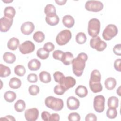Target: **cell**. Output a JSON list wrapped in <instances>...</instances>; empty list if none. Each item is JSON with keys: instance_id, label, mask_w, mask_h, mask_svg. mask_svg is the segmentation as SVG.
I'll return each instance as SVG.
<instances>
[{"instance_id": "obj_1", "label": "cell", "mask_w": 121, "mask_h": 121, "mask_svg": "<svg viewBox=\"0 0 121 121\" xmlns=\"http://www.w3.org/2000/svg\"><path fill=\"white\" fill-rule=\"evenodd\" d=\"M87 54L85 52H81L77 58L73 59L72 61L73 73L77 77L81 76L86 66V62L87 60Z\"/></svg>"}, {"instance_id": "obj_2", "label": "cell", "mask_w": 121, "mask_h": 121, "mask_svg": "<svg viewBox=\"0 0 121 121\" xmlns=\"http://www.w3.org/2000/svg\"><path fill=\"white\" fill-rule=\"evenodd\" d=\"M101 75L98 70H93L90 75L89 85L91 91L95 93L100 92L102 90L103 86L100 82Z\"/></svg>"}, {"instance_id": "obj_3", "label": "cell", "mask_w": 121, "mask_h": 121, "mask_svg": "<svg viewBox=\"0 0 121 121\" xmlns=\"http://www.w3.org/2000/svg\"><path fill=\"white\" fill-rule=\"evenodd\" d=\"M45 105L55 111H60L63 107V101L61 99L52 96L47 97L45 99Z\"/></svg>"}, {"instance_id": "obj_4", "label": "cell", "mask_w": 121, "mask_h": 121, "mask_svg": "<svg viewBox=\"0 0 121 121\" xmlns=\"http://www.w3.org/2000/svg\"><path fill=\"white\" fill-rule=\"evenodd\" d=\"M100 30V22L96 18H93L89 20L88 24L87 31L89 35L92 37L96 36L99 33Z\"/></svg>"}, {"instance_id": "obj_5", "label": "cell", "mask_w": 121, "mask_h": 121, "mask_svg": "<svg viewBox=\"0 0 121 121\" xmlns=\"http://www.w3.org/2000/svg\"><path fill=\"white\" fill-rule=\"evenodd\" d=\"M71 37V32L68 29H65L60 31L57 35L56 37V42L59 45H64L69 42Z\"/></svg>"}, {"instance_id": "obj_6", "label": "cell", "mask_w": 121, "mask_h": 121, "mask_svg": "<svg viewBox=\"0 0 121 121\" xmlns=\"http://www.w3.org/2000/svg\"><path fill=\"white\" fill-rule=\"evenodd\" d=\"M117 33L118 28L117 26L113 24H109L104 30L102 36L105 40L109 41L115 36Z\"/></svg>"}, {"instance_id": "obj_7", "label": "cell", "mask_w": 121, "mask_h": 121, "mask_svg": "<svg viewBox=\"0 0 121 121\" xmlns=\"http://www.w3.org/2000/svg\"><path fill=\"white\" fill-rule=\"evenodd\" d=\"M90 45L93 49H95L97 51L101 52L106 48L107 44L104 41L101 40L99 36H96L91 39Z\"/></svg>"}, {"instance_id": "obj_8", "label": "cell", "mask_w": 121, "mask_h": 121, "mask_svg": "<svg viewBox=\"0 0 121 121\" xmlns=\"http://www.w3.org/2000/svg\"><path fill=\"white\" fill-rule=\"evenodd\" d=\"M103 3L97 0H88L85 4V9L92 12H99L103 9Z\"/></svg>"}, {"instance_id": "obj_9", "label": "cell", "mask_w": 121, "mask_h": 121, "mask_svg": "<svg viewBox=\"0 0 121 121\" xmlns=\"http://www.w3.org/2000/svg\"><path fill=\"white\" fill-rule=\"evenodd\" d=\"M105 98L102 95H96L94 99L93 106L95 110L97 112H102L104 110Z\"/></svg>"}, {"instance_id": "obj_10", "label": "cell", "mask_w": 121, "mask_h": 121, "mask_svg": "<svg viewBox=\"0 0 121 121\" xmlns=\"http://www.w3.org/2000/svg\"><path fill=\"white\" fill-rule=\"evenodd\" d=\"M35 44L30 41H26L19 46L20 52L23 54L31 53L35 50Z\"/></svg>"}, {"instance_id": "obj_11", "label": "cell", "mask_w": 121, "mask_h": 121, "mask_svg": "<svg viewBox=\"0 0 121 121\" xmlns=\"http://www.w3.org/2000/svg\"><path fill=\"white\" fill-rule=\"evenodd\" d=\"M39 116V111L36 108L28 109L25 112V117L27 121H36Z\"/></svg>"}, {"instance_id": "obj_12", "label": "cell", "mask_w": 121, "mask_h": 121, "mask_svg": "<svg viewBox=\"0 0 121 121\" xmlns=\"http://www.w3.org/2000/svg\"><path fill=\"white\" fill-rule=\"evenodd\" d=\"M13 22V19L5 17H2L0 19V30L2 32H6L9 30Z\"/></svg>"}, {"instance_id": "obj_13", "label": "cell", "mask_w": 121, "mask_h": 121, "mask_svg": "<svg viewBox=\"0 0 121 121\" xmlns=\"http://www.w3.org/2000/svg\"><path fill=\"white\" fill-rule=\"evenodd\" d=\"M35 26L30 21H26L23 23L20 27L22 33L25 35H30L34 30Z\"/></svg>"}, {"instance_id": "obj_14", "label": "cell", "mask_w": 121, "mask_h": 121, "mask_svg": "<svg viewBox=\"0 0 121 121\" xmlns=\"http://www.w3.org/2000/svg\"><path fill=\"white\" fill-rule=\"evenodd\" d=\"M79 100L74 96H69L67 100V105L70 110H75L79 107Z\"/></svg>"}, {"instance_id": "obj_15", "label": "cell", "mask_w": 121, "mask_h": 121, "mask_svg": "<svg viewBox=\"0 0 121 121\" xmlns=\"http://www.w3.org/2000/svg\"><path fill=\"white\" fill-rule=\"evenodd\" d=\"M76 83V80L74 78L70 76H68L66 77H65L60 84L63 86L65 88L66 90H67L70 88L73 87L75 85Z\"/></svg>"}, {"instance_id": "obj_16", "label": "cell", "mask_w": 121, "mask_h": 121, "mask_svg": "<svg viewBox=\"0 0 121 121\" xmlns=\"http://www.w3.org/2000/svg\"><path fill=\"white\" fill-rule=\"evenodd\" d=\"M59 17L56 13L46 15L45 17L46 23L51 26H54L57 25L59 23Z\"/></svg>"}, {"instance_id": "obj_17", "label": "cell", "mask_w": 121, "mask_h": 121, "mask_svg": "<svg viewBox=\"0 0 121 121\" xmlns=\"http://www.w3.org/2000/svg\"><path fill=\"white\" fill-rule=\"evenodd\" d=\"M62 23L65 27L69 28L73 26L75 24V20L71 16L67 15L63 17Z\"/></svg>"}, {"instance_id": "obj_18", "label": "cell", "mask_w": 121, "mask_h": 121, "mask_svg": "<svg viewBox=\"0 0 121 121\" xmlns=\"http://www.w3.org/2000/svg\"><path fill=\"white\" fill-rule=\"evenodd\" d=\"M74 59L73 55L69 52H64L61 61L65 65H69L71 63Z\"/></svg>"}, {"instance_id": "obj_19", "label": "cell", "mask_w": 121, "mask_h": 121, "mask_svg": "<svg viewBox=\"0 0 121 121\" xmlns=\"http://www.w3.org/2000/svg\"><path fill=\"white\" fill-rule=\"evenodd\" d=\"M40 61L36 59H33L30 60L28 63V68L32 71H36L38 70L41 67Z\"/></svg>"}, {"instance_id": "obj_20", "label": "cell", "mask_w": 121, "mask_h": 121, "mask_svg": "<svg viewBox=\"0 0 121 121\" xmlns=\"http://www.w3.org/2000/svg\"><path fill=\"white\" fill-rule=\"evenodd\" d=\"M19 45V41L16 37H12L8 42V48L12 51L16 50Z\"/></svg>"}, {"instance_id": "obj_21", "label": "cell", "mask_w": 121, "mask_h": 121, "mask_svg": "<svg viewBox=\"0 0 121 121\" xmlns=\"http://www.w3.org/2000/svg\"><path fill=\"white\" fill-rule=\"evenodd\" d=\"M75 94L81 98H83L87 95L88 90L85 86L79 85L76 88Z\"/></svg>"}, {"instance_id": "obj_22", "label": "cell", "mask_w": 121, "mask_h": 121, "mask_svg": "<svg viewBox=\"0 0 121 121\" xmlns=\"http://www.w3.org/2000/svg\"><path fill=\"white\" fill-rule=\"evenodd\" d=\"M3 59L5 62L9 64H12L15 61L16 57L14 53L7 52L4 53Z\"/></svg>"}, {"instance_id": "obj_23", "label": "cell", "mask_w": 121, "mask_h": 121, "mask_svg": "<svg viewBox=\"0 0 121 121\" xmlns=\"http://www.w3.org/2000/svg\"><path fill=\"white\" fill-rule=\"evenodd\" d=\"M104 85L107 89L112 90L115 88L116 85V81L113 78H108L104 81Z\"/></svg>"}, {"instance_id": "obj_24", "label": "cell", "mask_w": 121, "mask_h": 121, "mask_svg": "<svg viewBox=\"0 0 121 121\" xmlns=\"http://www.w3.org/2000/svg\"><path fill=\"white\" fill-rule=\"evenodd\" d=\"M4 17L13 19L16 14V10L14 7L11 6L6 7L4 10Z\"/></svg>"}, {"instance_id": "obj_25", "label": "cell", "mask_w": 121, "mask_h": 121, "mask_svg": "<svg viewBox=\"0 0 121 121\" xmlns=\"http://www.w3.org/2000/svg\"><path fill=\"white\" fill-rule=\"evenodd\" d=\"M40 80L43 83H48L51 81L50 74L45 71H41L39 75Z\"/></svg>"}, {"instance_id": "obj_26", "label": "cell", "mask_w": 121, "mask_h": 121, "mask_svg": "<svg viewBox=\"0 0 121 121\" xmlns=\"http://www.w3.org/2000/svg\"><path fill=\"white\" fill-rule=\"evenodd\" d=\"M9 85L11 88L17 89L20 87L21 85V81L19 78L13 77L10 79Z\"/></svg>"}, {"instance_id": "obj_27", "label": "cell", "mask_w": 121, "mask_h": 121, "mask_svg": "<svg viewBox=\"0 0 121 121\" xmlns=\"http://www.w3.org/2000/svg\"><path fill=\"white\" fill-rule=\"evenodd\" d=\"M107 105L109 108H117L119 105L118 98L114 96L110 97L108 99Z\"/></svg>"}, {"instance_id": "obj_28", "label": "cell", "mask_w": 121, "mask_h": 121, "mask_svg": "<svg viewBox=\"0 0 121 121\" xmlns=\"http://www.w3.org/2000/svg\"><path fill=\"white\" fill-rule=\"evenodd\" d=\"M11 73V70L9 67L0 64V77L5 78L9 76Z\"/></svg>"}, {"instance_id": "obj_29", "label": "cell", "mask_w": 121, "mask_h": 121, "mask_svg": "<svg viewBox=\"0 0 121 121\" xmlns=\"http://www.w3.org/2000/svg\"><path fill=\"white\" fill-rule=\"evenodd\" d=\"M4 98L7 102L12 103L16 99V95L15 92L9 90L5 93Z\"/></svg>"}, {"instance_id": "obj_30", "label": "cell", "mask_w": 121, "mask_h": 121, "mask_svg": "<svg viewBox=\"0 0 121 121\" xmlns=\"http://www.w3.org/2000/svg\"><path fill=\"white\" fill-rule=\"evenodd\" d=\"M26 108V104L23 100H17L14 104V108L17 112H23Z\"/></svg>"}, {"instance_id": "obj_31", "label": "cell", "mask_w": 121, "mask_h": 121, "mask_svg": "<svg viewBox=\"0 0 121 121\" xmlns=\"http://www.w3.org/2000/svg\"><path fill=\"white\" fill-rule=\"evenodd\" d=\"M36 55L40 59L45 60L48 58L49 52L45 50L43 48H40L37 51Z\"/></svg>"}, {"instance_id": "obj_32", "label": "cell", "mask_w": 121, "mask_h": 121, "mask_svg": "<svg viewBox=\"0 0 121 121\" xmlns=\"http://www.w3.org/2000/svg\"><path fill=\"white\" fill-rule=\"evenodd\" d=\"M33 39L37 43H42L45 38V35L43 32L41 31H37L34 33L33 36Z\"/></svg>"}, {"instance_id": "obj_33", "label": "cell", "mask_w": 121, "mask_h": 121, "mask_svg": "<svg viewBox=\"0 0 121 121\" xmlns=\"http://www.w3.org/2000/svg\"><path fill=\"white\" fill-rule=\"evenodd\" d=\"M76 41L79 44L84 43L86 41V36L85 34L83 32L78 33L76 36Z\"/></svg>"}, {"instance_id": "obj_34", "label": "cell", "mask_w": 121, "mask_h": 121, "mask_svg": "<svg viewBox=\"0 0 121 121\" xmlns=\"http://www.w3.org/2000/svg\"><path fill=\"white\" fill-rule=\"evenodd\" d=\"M26 69L24 66L21 65H17L14 68L15 73L19 77L23 76L26 73Z\"/></svg>"}, {"instance_id": "obj_35", "label": "cell", "mask_w": 121, "mask_h": 121, "mask_svg": "<svg viewBox=\"0 0 121 121\" xmlns=\"http://www.w3.org/2000/svg\"><path fill=\"white\" fill-rule=\"evenodd\" d=\"M44 11V13L46 15L56 13V9L55 6L52 4H47L45 7Z\"/></svg>"}, {"instance_id": "obj_36", "label": "cell", "mask_w": 121, "mask_h": 121, "mask_svg": "<svg viewBox=\"0 0 121 121\" xmlns=\"http://www.w3.org/2000/svg\"><path fill=\"white\" fill-rule=\"evenodd\" d=\"M117 115V111L115 108H109L106 112V116L109 119H114Z\"/></svg>"}, {"instance_id": "obj_37", "label": "cell", "mask_w": 121, "mask_h": 121, "mask_svg": "<svg viewBox=\"0 0 121 121\" xmlns=\"http://www.w3.org/2000/svg\"><path fill=\"white\" fill-rule=\"evenodd\" d=\"M66 90L65 88L60 84L55 86L54 88V93L59 95H62L66 92Z\"/></svg>"}, {"instance_id": "obj_38", "label": "cell", "mask_w": 121, "mask_h": 121, "mask_svg": "<svg viewBox=\"0 0 121 121\" xmlns=\"http://www.w3.org/2000/svg\"><path fill=\"white\" fill-rule=\"evenodd\" d=\"M39 87L37 85H33L28 88V92L32 95H36L39 93Z\"/></svg>"}, {"instance_id": "obj_39", "label": "cell", "mask_w": 121, "mask_h": 121, "mask_svg": "<svg viewBox=\"0 0 121 121\" xmlns=\"http://www.w3.org/2000/svg\"><path fill=\"white\" fill-rule=\"evenodd\" d=\"M53 77L55 82L58 83L59 84L61 82L63 78L65 77L63 74L60 71H56L53 74Z\"/></svg>"}, {"instance_id": "obj_40", "label": "cell", "mask_w": 121, "mask_h": 121, "mask_svg": "<svg viewBox=\"0 0 121 121\" xmlns=\"http://www.w3.org/2000/svg\"><path fill=\"white\" fill-rule=\"evenodd\" d=\"M68 118L69 121H79L80 120V116L77 112L70 113Z\"/></svg>"}, {"instance_id": "obj_41", "label": "cell", "mask_w": 121, "mask_h": 121, "mask_svg": "<svg viewBox=\"0 0 121 121\" xmlns=\"http://www.w3.org/2000/svg\"><path fill=\"white\" fill-rule=\"evenodd\" d=\"M64 52L59 50H56L54 51L52 53V57L54 59L61 60L63 56Z\"/></svg>"}, {"instance_id": "obj_42", "label": "cell", "mask_w": 121, "mask_h": 121, "mask_svg": "<svg viewBox=\"0 0 121 121\" xmlns=\"http://www.w3.org/2000/svg\"><path fill=\"white\" fill-rule=\"evenodd\" d=\"M43 48L49 52H52L54 49L55 46H54V45L52 43L47 42L44 44Z\"/></svg>"}, {"instance_id": "obj_43", "label": "cell", "mask_w": 121, "mask_h": 121, "mask_svg": "<svg viewBox=\"0 0 121 121\" xmlns=\"http://www.w3.org/2000/svg\"><path fill=\"white\" fill-rule=\"evenodd\" d=\"M27 79L30 83H35L37 81V76L35 73H31L28 75Z\"/></svg>"}, {"instance_id": "obj_44", "label": "cell", "mask_w": 121, "mask_h": 121, "mask_svg": "<svg viewBox=\"0 0 121 121\" xmlns=\"http://www.w3.org/2000/svg\"><path fill=\"white\" fill-rule=\"evenodd\" d=\"M85 121H97V117L96 116L92 113H90L87 114L85 117Z\"/></svg>"}, {"instance_id": "obj_45", "label": "cell", "mask_w": 121, "mask_h": 121, "mask_svg": "<svg viewBox=\"0 0 121 121\" xmlns=\"http://www.w3.org/2000/svg\"><path fill=\"white\" fill-rule=\"evenodd\" d=\"M113 51L116 55L120 56L121 55V44L120 43L115 45L113 47Z\"/></svg>"}, {"instance_id": "obj_46", "label": "cell", "mask_w": 121, "mask_h": 121, "mask_svg": "<svg viewBox=\"0 0 121 121\" xmlns=\"http://www.w3.org/2000/svg\"><path fill=\"white\" fill-rule=\"evenodd\" d=\"M121 59H116L114 62V68L117 71H121Z\"/></svg>"}, {"instance_id": "obj_47", "label": "cell", "mask_w": 121, "mask_h": 121, "mask_svg": "<svg viewBox=\"0 0 121 121\" xmlns=\"http://www.w3.org/2000/svg\"><path fill=\"white\" fill-rule=\"evenodd\" d=\"M51 114L47 111H43L41 114L42 119L43 121H49Z\"/></svg>"}, {"instance_id": "obj_48", "label": "cell", "mask_w": 121, "mask_h": 121, "mask_svg": "<svg viewBox=\"0 0 121 121\" xmlns=\"http://www.w3.org/2000/svg\"><path fill=\"white\" fill-rule=\"evenodd\" d=\"M60 120V116L58 114L54 113L51 115L49 121H58Z\"/></svg>"}, {"instance_id": "obj_49", "label": "cell", "mask_w": 121, "mask_h": 121, "mask_svg": "<svg viewBox=\"0 0 121 121\" xmlns=\"http://www.w3.org/2000/svg\"><path fill=\"white\" fill-rule=\"evenodd\" d=\"M0 120H6V121H16L15 118H14V117L11 115H7L5 117H3V118H1L0 119Z\"/></svg>"}, {"instance_id": "obj_50", "label": "cell", "mask_w": 121, "mask_h": 121, "mask_svg": "<svg viewBox=\"0 0 121 121\" xmlns=\"http://www.w3.org/2000/svg\"><path fill=\"white\" fill-rule=\"evenodd\" d=\"M55 1L59 5H63L65 4V3L67 2V0H55Z\"/></svg>"}, {"instance_id": "obj_51", "label": "cell", "mask_w": 121, "mask_h": 121, "mask_svg": "<svg viewBox=\"0 0 121 121\" xmlns=\"http://www.w3.org/2000/svg\"><path fill=\"white\" fill-rule=\"evenodd\" d=\"M121 86H120L119 87V88H118V89L117 90V93L118 94V95H119V96H121V93H120V90H121Z\"/></svg>"}, {"instance_id": "obj_52", "label": "cell", "mask_w": 121, "mask_h": 121, "mask_svg": "<svg viewBox=\"0 0 121 121\" xmlns=\"http://www.w3.org/2000/svg\"><path fill=\"white\" fill-rule=\"evenodd\" d=\"M2 1H3L4 2H5V3H9V2H12L13 0H10V1H6V0H2Z\"/></svg>"}]
</instances>
